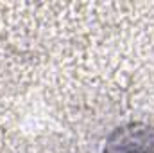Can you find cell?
Segmentation results:
<instances>
[{"label":"cell","instance_id":"6da1fadb","mask_svg":"<svg viewBox=\"0 0 154 153\" xmlns=\"http://www.w3.org/2000/svg\"><path fill=\"white\" fill-rule=\"evenodd\" d=\"M102 153H154V128L140 122L116 128Z\"/></svg>","mask_w":154,"mask_h":153}]
</instances>
